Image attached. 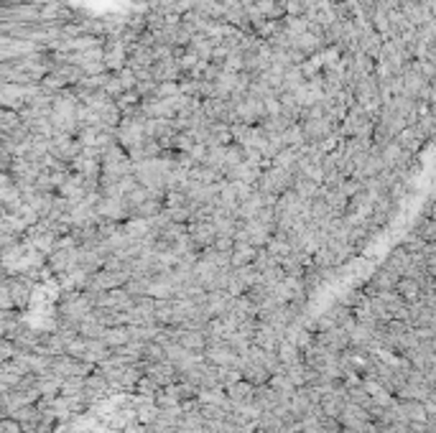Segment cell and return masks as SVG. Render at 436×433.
Listing matches in <instances>:
<instances>
[{
  "instance_id": "1",
  "label": "cell",
  "mask_w": 436,
  "mask_h": 433,
  "mask_svg": "<svg viewBox=\"0 0 436 433\" xmlns=\"http://www.w3.org/2000/svg\"><path fill=\"white\" fill-rule=\"evenodd\" d=\"M294 171H286V168H268L265 173H260V181H258V191H263L268 197H281L286 191L294 189Z\"/></svg>"
},
{
  "instance_id": "2",
  "label": "cell",
  "mask_w": 436,
  "mask_h": 433,
  "mask_svg": "<svg viewBox=\"0 0 436 433\" xmlns=\"http://www.w3.org/2000/svg\"><path fill=\"white\" fill-rule=\"evenodd\" d=\"M128 57H130V49L122 44L120 36H113L105 41V67L108 71H120L128 67Z\"/></svg>"
},
{
  "instance_id": "3",
  "label": "cell",
  "mask_w": 436,
  "mask_h": 433,
  "mask_svg": "<svg viewBox=\"0 0 436 433\" xmlns=\"http://www.w3.org/2000/svg\"><path fill=\"white\" fill-rule=\"evenodd\" d=\"M186 232H189V237H192V242L197 245V248H212L214 240L219 237L217 227L212 224V219H194Z\"/></svg>"
},
{
  "instance_id": "4",
  "label": "cell",
  "mask_w": 436,
  "mask_h": 433,
  "mask_svg": "<svg viewBox=\"0 0 436 433\" xmlns=\"http://www.w3.org/2000/svg\"><path fill=\"white\" fill-rule=\"evenodd\" d=\"M154 82H181L184 79V69L179 67V62H176V57L171 59H161V62L154 64Z\"/></svg>"
},
{
  "instance_id": "5",
  "label": "cell",
  "mask_w": 436,
  "mask_h": 433,
  "mask_svg": "<svg viewBox=\"0 0 436 433\" xmlns=\"http://www.w3.org/2000/svg\"><path fill=\"white\" fill-rule=\"evenodd\" d=\"M227 181H238V184L258 186V181H260V168L253 166V163H248V161H243V163L232 166L230 171H227Z\"/></svg>"
},
{
  "instance_id": "6",
  "label": "cell",
  "mask_w": 436,
  "mask_h": 433,
  "mask_svg": "<svg viewBox=\"0 0 436 433\" xmlns=\"http://www.w3.org/2000/svg\"><path fill=\"white\" fill-rule=\"evenodd\" d=\"M253 258H258V248H253L248 242H235V250H232V262H235V265L238 267L248 265Z\"/></svg>"
},
{
  "instance_id": "7",
  "label": "cell",
  "mask_w": 436,
  "mask_h": 433,
  "mask_svg": "<svg viewBox=\"0 0 436 433\" xmlns=\"http://www.w3.org/2000/svg\"><path fill=\"white\" fill-rule=\"evenodd\" d=\"M276 3H278V6H286V3H289V0H276Z\"/></svg>"
}]
</instances>
